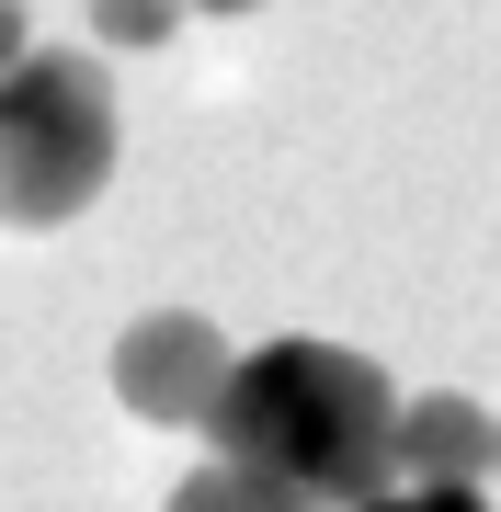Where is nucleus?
<instances>
[{
  "label": "nucleus",
  "mask_w": 501,
  "mask_h": 512,
  "mask_svg": "<svg viewBox=\"0 0 501 512\" xmlns=\"http://www.w3.org/2000/svg\"><path fill=\"white\" fill-rule=\"evenodd\" d=\"M183 23V0H92V35L103 46H160Z\"/></svg>",
  "instance_id": "6"
},
{
  "label": "nucleus",
  "mask_w": 501,
  "mask_h": 512,
  "mask_svg": "<svg viewBox=\"0 0 501 512\" xmlns=\"http://www.w3.org/2000/svg\"><path fill=\"white\" fill-rule=\"evenodd\" d=\"M171 512H308V501L274 490V478H251V467H217V456H205L183 490H171Z\"/></svg>",
  "instance_id": "5"
},
{
  "label": "nucleus",
  "mask_w": 501,
  "mask_h": 512,
  "mask_svg": "<svg viewBox=\"0 0 501 512\" xmlns=\"http://www.w3.org/2000/svg\"><path fill=\"white\" fill-rule=\"evenodd\" d=\"M365 512H490V501H479V490H410V478H399V490L365 501Z\"/></svg>",
  "instance_id": "7"
},
{
  "label": "nucleus",
  "mask_w": 501,
  "mask_h": 512,
  "mask_svg": "<svg viewBox=\"0 0 501 512\" xmlns=\"http://www.w3.org/2000/svg\"><path fill=\"white\" fill-rule=\"evenodd\" d=\"M23 57H35V35H23V0H0V80H12Z\"/></svg>",
  "instance_id": "8"
},
{
  "label": "nucleus",
  "mask_w": 501,
  "mask_h": 512,
  "mask_svg": "<svg viewBox=\"0 0 501 512\" xmlns=\"http://www.w3.org/2000/svg\"><path fill=\"white\" fill-rule=\"evenodd\" d=\"M399 478L410 490H490L501 478V421L456 387L433 399H399Z\"/></svg>",
  "instance_id": "4"
},
{
  "label": "nucleus",
  "mask_w": 501,
  "mask_h": 512,
  "mask_svg": "<svg viewBox=\"0 0 501 512\" xmlns=\"http://www.w3.org/2000/svg\"><path fill=\"white\" fill-rule=\"evenodd\" d=\"M217 467H251L308 512H365L399 490V387L365 365L353 342H262L240 353L217 421H205Z\"/></svg>",
  "instance_id": "1"
},
{
  "label": "nucleus",
  "mask_w": 501,
  "mask_h": 512,
  "mask_svg": "<svg viewBox=\"0 0 501 512\" xmlns=\"http://www.w3.org/2000/svg\"><path fill=\"white\" fill-rule=\"evenodd\" d=\"M114 183V80L92 46H35L0 80V228H69Z\"/></svg>",
  "instance_id": "2"
},
{
  "label": "nucleus",
  "mask_w": 501,
  "mask_h": 512,
  "mask_svg": "<svg viewBox=\"0 0 501 512\" xmlns=\"http://www.w3.org/2000/svg\"><path fill=\"white\" fill-rule=\"evenodd\" d=\"M228 376H240V353H228L217 319L194 308H149L114 330V399H126L137 421H171V433H205L228 399Z\"/></svg>",
  "instance_id": "3"
},
{
  "label": "nucleus",
  "mask_w": 501,
  "mask_h": 512,
  "mask_svg": "<svg viewBox=\"0 0 501 512\" xmlns=\"http://www.w3.org/2000/svg\"><path fill=\"white\" fill-rule=\"evenodd\" d=\"M183 12H262V0H183Z\"/></svg>",
  "instance_id": "9"
}]
</instances>
